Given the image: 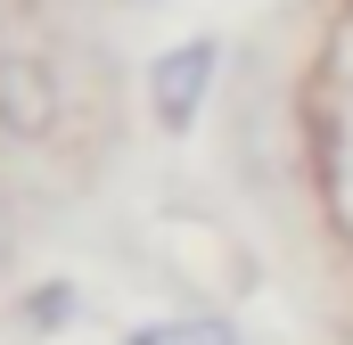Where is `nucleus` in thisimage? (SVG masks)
Instances as JSON below:
<instances>
[{
    "label": "nucleus",
    "mask_w": 353,
    "mask_h": 345,
    "mask_svg": "<svg viewBox=\"0 0 353 345\" xmlns=\"http://www.w3.org/2000/svg\"><path fill=\"white\" fill-rule=\"evenodd\" d=\"M74 313H83V288H66V279H41V288H25V296H17V321H25L33 337H58Z\"/></svg>",
    "instance_id": "20e7f679"
},
{
    "label": "nucleus",
    "mask_w": 353,
    "mask_h": 345,
    "mask_svg": "<svg viewBox=\"0 0 353 345\" xmlns=\"http://www.w3.org/2000/svg\"><path fill=\"white\" fill-rule=\"evenodd\" d=\"M123 345H247L230 313H165V321H140L123 329Z\"/></svg>",
    "instance_id": "7ed1b4c3"
},
{
    "label": "nucleus",
    "mask_w": 353,
    "mask_h": 345,
    "mask_svg": "<svg viewBox=\"0 0 353 345\" xmlns=\"http://www.w3.org/2000/svg\"><path fill=\"white\" fill-rule=\"evenodd\" d=\"M17 255V189H8V172H0V271Z\"/></svg>",
    "instance_id": "39448f33"
},
{
    "label": "nucleus",
    "mask_w": 353,
    "mask_h": 345,
    "mask_svg": "<svg viewBox=\"0 0 353 345\" xmlns=\"http://www.w3.org/2000/svg\"><path fill=\"white\" fill-rule=\"evenodd\" d=\"M214 75H222V41H214V33H189L173 50H157V58H148V115H157L173 140H189L197 115H205V99H214Z\"/></svg>",
    "instance_id": "f03ea898"
},
{
    "label": "nucleus",
    "mask_w": 353,
    "mask_h": 345,
    "mask_svg": "<svg viewBox=\"0 0 353 345\" xmlns=\"http://www.w3.org/2000/svg\"><path fill=\"white\" fill-rule=\"evenodd\" d=\"M66 124V83L33 41H0V140L8 148H41Z\"/></svg>",
    "instance_id": "f257e3e1"
}]
</instances>
